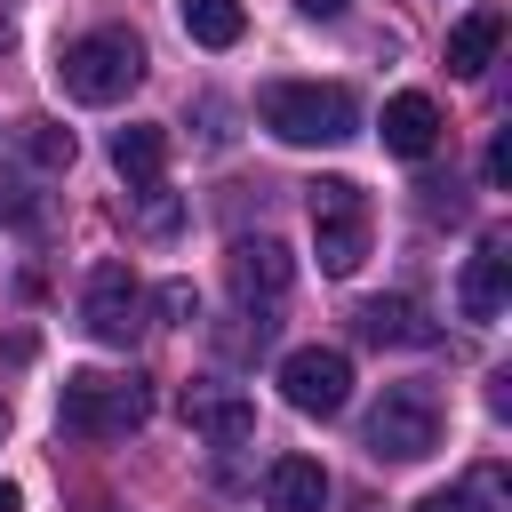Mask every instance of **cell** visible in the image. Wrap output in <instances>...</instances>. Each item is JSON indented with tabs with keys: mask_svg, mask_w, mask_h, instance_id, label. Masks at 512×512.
<instances>
[{
	"mask_svg": "<svg viewBox=\"0 0 512 512\" xmlns=\"http://www.w3.org/2000/svg\"><path fill=\"white\" fill-rule=\"evenodd\" d=\"M24 160H32V168H72V128L24 120Z\"/></svg>",
	"mask_w": 512,
	"mask_h": 512,
	"instance_id": "cell-18",
	"label": "cell"
},
{
	"mask_svg": "<svg viewBox=\"0 0 512 512\" xmlns=\"http://www.w3.org/2000/svg\"><path fill=\"white\" fill-rule=\"evenodd\" d=\"M496 40H504V8L480 0V8L448 32V72H456V80H480V72L496 64Z\"/></svg>",
	"mask_w": 512,
	"mask_h": 512,
	"instance_id": "cell-12",
	"label": "cell"
},
{
	"mask_svg": "<svg viewBox=\"0 0 512 512\" xmlns=\"http://www.w3.org/2000/svg\"><path fill=\"white\" fill-rule=\"evenodd\" d=\"M56 80L72 104H120L136 80H144V40L104 24V32H80L64 56H56Z\"/></svg>",
	"mask_w": 512,
	"mask_h": 512,
	"instance_id": "cell-3",
	"label": "cell"
},
{
	"mask_svg": "<svg viewBox=\"0 0 512 512\" xmlns=\"http://www.w3.org/2000/svg\"><path fill=\"white\" fill-rule=\"evenodd\" d=\"M480 176H488V184H512V128H496V136H488V160H480Z\"/></svg>",
	"mask_w": 512,
	"mask_h": 512,
	"instance_id": "cell-20",
	"label": "cell"
},
{
	"mask_svg": "<svg viewBox=\"0 0 512 512\" xmlns=\"http://www.w3.org/2000/svg\"><path fill=\"white\" fill-rule=\"evenodd\" d=\"M264 504L272 512H320L328 504V472L312 456H272L264 464Z\"/></svg>",
	"mask_w": 512,
	"mask_h": 512,
	"instance_id": "cell-13",
	"label": "cell"
},
{
	"mask_svg": "<svg viewBox=\"0 0 512 512\" xmlns=\"http://www.w3.org/2000/svg\"><path fill=\"white\" fill-rule=\"evenodd\" d=\"M352 320H360V336H376V344H424V336H432L408 296H376V304H360Z\"/></svg>",
	"mask_w": 512,
	"mask_h": 512,
	"instance_id": "cell-16",
	"label": "cell"
},
{
	"mask_svg": "<svg viewBox=\"0 0 512 512\" xmlns=\"http://www.w3.org/2000/svg\"><path fill=\"white\" fill-rule=\"evenodd\" d=\"M296 8H304V16H344L352 0H296Z\"/></svg>",
	"mask_w": 512,
	"mask_h": 512,
	"instance_id": "cell-23",
	"label": "cell"
},
{
	"mask_svg": "<svg viewBox=\"0 0 512 512\" xmlns=\"http://www.w3.org/2000/svg\"><path fill=\"white\" fill-rule=\"evenodd\" d=\"M224 272H232L240 312H272V304L288 296V280H296V264H288V248H280V240H232Z\"/></svg>",
	"mask_w": 512,
	"mask_h": 512,
	"instance_id": "cell-8",
	"label": "cell"
},
{
	"mask_svg": "<svg viewBox=\"0 0 512 512\" xmlns=\"http://www.w3.org/2000/svg\"><path fill=\"white\" fill-rule=\"evenodd\" d=\"M0 440H8V408H0Z\"/></svg>",
	"mask_w": 512,
	"mask_h": 512,
	"instance_id": "cell-26",
	"label": "cell"
},
{
	"mask_svg": "<svg viewBox=\"0 0 512 512\" xmlns=\"http://www.w3.org/2000/svg\"><path fill=\"white\" fill-rule=\"evenodd\" d=\"M416 512H456V488H440V496H424Z\"/></svg>",
	"mask_w": 512,
	"mask_h": 512,
	"instance_id": "cell-24",
	"label": "cell"
},
{
	"mask_svg": "<svg viewBox=\"0 0 512 512\" xmlns=\"http://www.w3.org/2000/svg\"><path fill=\"white\" fill-rule=\"evenodd\" d=\"M144 416H152V384L128 368V376H112V368H72L64 376V392H56V424L72 432V440H128V432H144Z\"/></svg>",
	"mask_w": 512,
	"mask_h": 512,
	"instance_id": "cell-1",
	"label": "cell"
},
{
	"mask_svg": "<svg viewBox=\"0 0 512 512\" xmlns=\"http://www.w3.org/2000/svg\"><path fill=\"white\" fill-rule=\"evenodd\" d=\"M176 16H184V32H192L200 48H232V40L248 32V8H240V0H176Z\"/></svg>",
	"mask_w": 512,
	"mask_h": 512,
	"instance_id": "cell-15",
	"label": "cell"
},
{
	"mask_svg": "<svg viewBox=\"0 0 512 512\" xmlns=\"http://www.w3.org/2000/svg\"><path fill=\"white\" fill-rule=\"evenodd\" d=\"M360 440H368L376 464H424L440 448V400H432V384H384V400L368 408Z\"/></svg>",
	"mask_w": 512,
	"mask_h": 512,
	"instance_id": "cell-5",
	"label": "cell"
},
{
	"mask_svg": "<svg viewBox=\"0 0 512 512\" xmlns=\"http://www.w3.org/2000/svg\"><path fill=\"white\" fill-rule=\"evenodd\" d=\"M304 208H312V248H320V272L352 280V272L368 264V224H376L368 192H360L352 176H320V184H304Z\"/></svg>",
	"mask_w": 512,
	"mask_h": 512,
	"instance_id": "cell-4",
	"label": "cell"
},
{
	"mask_svg": "<svg viewBox=\"0 0 512 512\" xmlns=\"http://www.w3.org/2000/svg\"><path fill=\"white\" fill-rule=\"evenodd\" d=\"M256 120L280 144H344L360 128V96L344 80H272L256 96Z\"/></svg>",
	"mask_w": 512,
	"mask_h": 512,
	"instance_id": "cell-2",
	"label": "cell"
},
{
	"mask_svg": "<svg viewBox=\"0 0 512 512\" xmlns=\"http://www.w3.org/2000/svg\"><path fill=\"white\" fill-rule=\"evenodd\" d=\"M184 424L200 440H216V448H240L256 432V400L232 392V384H184Z\"/></svg>",
	"mask_w": 512,
	"mask_h": 512,
	"instance_id": "cell-10",
	"label": "cell"
},
{
	"mask_svg": "<svg viewBox=\"0 0 512 512\" xmlns=\"http://www.w3.org/2000/svg\"><path fill=\"white\" fill-rule=\"evenodd\" d=\"M16 48V0H0V56Z\"/></svg>",
	"mask_w": 512,
	"mask_h": 512,
	"instance_id": "cell-22",
	"label": "cell"
},
{
	"mask_svg": "<svg viewBox=\"0 0 512 512\" xmlns=\"http://www.w3.org/2000/svg\"><path fill=\"white\" fill-rule=\"evenodd\" d=\"M128 216H136V232H152V240H168L176 224H184V200L152 176V184H128Z\"/></svg>",
	"mask_w": 512,
	"mask_h": 512,
	"instance_id": "cell-17",
	"label": "cell"
},
{
	"mask_svg": "<svg viewBox=\"0 0 512 512\" xmlns=\"http://www.w3.org/2000/svg\"><path fill=\"white\" fill-rule=\"evenodd\" d=\"M512 304V240L488 232L472 256H464V280H456V312L464 320H496Z\"/></svg>",
	"mask_w": 512,
	"mask_h": 512,
	"instance_id": "cell-9",
	"label": "cell"
},
{
	"mask_svg": "<svg viewBox=\"0 0 512 512\" xmlns=\"http://www.w3.org/2000/svg\"><path fill=\"white\" fill-rule=\"evenodd\" d=\"M144 312H152V296H144V280L128 272V264H96L88 272V296H80V320H88V336L96 344H136L144 336Z\"/></svg>",
	"mask_w": 512,
	"mask_h": 512,
	"instance_id": "cell-6",
	"label": "cell"
},
{
	"mask_svg": "<svg viewBox=\"0 0 512 512\" xmlns=\"http://www.w3.org/2000/svg\"><path fill=\"white\" fill-rule=\"evenodd\" d=\"M456 512H512V504H504V472H496V464L464 472V480H456Z\"/></svg>",
	"mask_w": 512,
	"mask_h": 512,
	"instance_id": "cell-19",
	"label": "cell"
},
{
	"mask_svg": "<svg viewBox=\"0 0 512 512\" xmlns=\"http://www.w3.org/2000/svg\"><path fill=\"white\" fill-rule=\"evenodd\" d=\"M112 168H120V184H152V176L168 168V128H160V120L120 128V136H112Z\"/></svg>",
	"mask_w": 512,
	"mask_h": 512,
	"instance_id": "cell-14",
	"label": "cell"
},
{
	"mask_svg": "<svg viewBox=\"0 0 512 512\" xmlns=\"http://www.w3.org/2000/svg\"><path fill=\"white\" fill-rule=\"evenodd\" d=\"M160 312L192 328V320H200V296H192V280H168V288H160Z\"/></svg>",
	"mask_w": 512,
	"mask_h": 512,
	"instance_id": "cell-21",
	"label": "cell"
},
{
	"mask_svg": "<svg viewBox=\"0 0 512 512\" xmlns=\"http://www.w3.org/2000/svg\"><path fill=\"white\" fill-rule=\"evenodd\" d=\"M440 144V104L424 96V88H400L392 104H384V152H400V160H424Z\"/></svg>",
	"mask_w": 512,
	"mask_h": 512,
	"instance_id": "cell-11",
	"label": "cell"
},
{
	"mask_svg": "<svg viewBox=\"0 0 512 512\" xmlns=\"http://www.w3.org/2000/svg\"><path fill=\"white\" fill-rule=\"evenodd\" d=\"M280 400H288L296 416H336V408L352 400V360H344L336 344L288 352V360H280Z\"/></svg>",
	"mask_w": 512,
	"mask_h": 512,
	"instance_id": "cell-7",
	"label": "cell"
},
{
	"mask_svg": "<svg viewBox=\"0 0 512 512\" xmlns=\"http://www.w3.org/2000/svg\"><path fill=\"white\" fill-rule=\"evenodd\" d=\"M0 512H24V496H16V480H0Z\"/></svg>",
	"mask_w": 512,
	"mask_h": 512,
	"instance_id": "cell-25",
	"label": "cell"
}]
</instances>
